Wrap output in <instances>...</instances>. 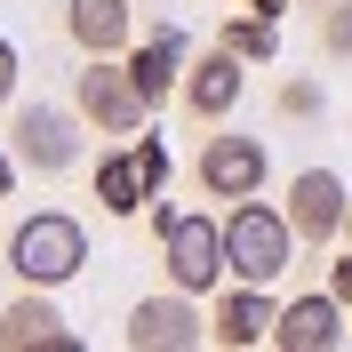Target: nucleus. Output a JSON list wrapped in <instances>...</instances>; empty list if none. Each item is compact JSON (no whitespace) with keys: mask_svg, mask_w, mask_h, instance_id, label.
I'll return each instance as SVG.
<instances>
[{"mask_svg":"<svg viewBox=\"0 0 352 352\" xmlns=\"http://www.w3.org/2000/svg\"><path fill=\"white\" fill-rule=\"evenodd\" d=\"M296 224H288V208H264L256 192L248 200H232V217H224V264H232V280H256V288H272L296 264Z\"/></svg>","mask_w":352,"mask_h":352,"instance_id":"obj_1","label":"nucleus"},{"mask_svg":"<svg viewBox=\"0 0 352 352\" xmlns=\"http://www.w3.org/2000/svg\"><path fill=\"white\" fill-rule=\"evenodd\" d=\"M8 272H16L24 288H65L88 272V232L80 217H65V208H41V217H24L16 232H8Z\"/></svg>","mask_w":352,"mask_h":352,"instance_id":"obj_2","label":"nucleus"},{"mask_svg":"<svg viewBox=\"0 0 352 352\" xmlns=\"http://www.w3.org/2000/svg\"><path fill=\"white\" fill-rule=\"evenodd\" d=\"M144 224H153V241H160L168 288H192V296H208V288L232 272V264H224V224H217V217H184V208L153 200V208H144Z\"/></svg>","mask_w":352,"mask_h":352,"instance_id":"obj_3","label":"nucleus"},{"mask_svg":"<svg viewBox=\"0 0 352 352\" xmlns=\"http://www.w3.org/2000/svg\"><path fill=\"white\" fill-rule=\"evenodd\" d=\"M72 112H80L96 136H136L144 120H153V104H144L129 56H88V65L72 72Z\"/></svg>","mask_w":352,"mask_h":352,"instance_id":"obj_4","label":"nucleus"},{"mask_svg":"<svg viewBox=\"0 0 352 352\" xmlns=\"http://www.w3.org/2000/svg\"><path fill=\"white\" fill-rule=\"evenodd\" d=\"M80 129L88 120L72 104H16L8 112V153L32 176H72L80 168Z\"/></svg>","mask_w":352,"mask_h":352,"instance_id":"obj_5","label":"nucleus"},{"mask_svg":"<svg viewBox=\"0 0 352 352\" xmlns=\"http://www.w3.org/2000/svg\"><path fill=\"white\" fill-rule=\"evenodd\" d=\"M120 344H129V352H192V344H208V312H200L192 288H160V296L129 305Z\"/></svg>","mask_w":352,"mask_h":352,"instance_id":"obj_6","label":"nucleus"},{"mask_svg":"<svg viewBox=\"0 0 352 352\" xmlns=\"http://www.w3.org/2000/svg\"><path fill=\"white\" fill-rule=\"evenodd\" d=\"M280 208H288V224H296V241H305V248H329V241H344L352 192H344V176H336V168H296Z\"/></svg>","mask_w":352,"mask_h":352,"instance_id":"obj_7","label":"nucleus"},{"mask_svg":"<svg viewBox=\"0 0 352 352\" xmlns=\"http://www.w3.org/2000/svg\"><path fill=\"white\" fill-rule=\"evenodd\" d=\"M192 176H200V192H208V200H248V192H264L272 160H264L256 136H208L200 160H192Z\"/></svg>","mask_w":352,"mask_h":352,"instance_id":"obj_8","label":"nucleus"},{"mask_svg":"<svg viewBox=\"0 0 352 352\" xmlns=\"http://www.w3.org/2000/svg\"><path fill=\"white\" fill-rule=\"evenodd\" d=\"M241 88H248V56H232V48H208V56H192L184 65V88H176V104L192 112V120H224V112L241 104Z\"/></svg>","mask_w":352,"mask_h":352,"instance_id":"obj_9","label":"nucleus"},{"mask_svg":"<svg viewBox=\"0 0 352 352\" xmlns=\"http://www.w3.org/2000/svg\"><path fill=\"white\" fill-rule=\"evenodd\" d=\"M344 296L336 288H320V296H296V305H280V320H272V344L280 352H336L344 344Z\"/></svg>","mask_w":352,"mask_h":352,"instance_id":"obj_10","label":"nucleus"},{"mask_svg":"<svg viewBox=\"0 0 352 352\" xmlns=\"http://www.w3.org/2000/svg\"><path fill=\"white\" fill-rule=\"evenodd\" d=\"M65 32L80 56H129L136 48V0H65Z\"/></svg>","mask_w":352,"mask_h":352,"instance_id":"obj_11","label":"nucleus"},{"mask_svg":"<svg viewBox=\"0 0 352 352\" xmlns=\"http://www.w3.org/2000/svg\"><path fill=\"white\" fill-rule=\"evenodd\" d=\"M272 320H280V305H272L256 280H241V288H224V296H217V312H208V344H224V352L272 344Z\"/></svg>","mask_w":352,"mask_h":352,"instance_id":"obj_12","label":"nucleus"},{"mask_svg":"<svg viewBox=\"0 0 352 352\" xmlns=\"http://www.w3.org/2000/svg\"><path fill=\"white\" fill-rule=\"evenodd\" d=\"M0 352H80V336L65 329V312L48 305V288H24L0 312Z\"/></svg>","mask_w":352,"mask_h":352,"instance_id":"obj_13","label":"nucleus"},{"mask_svg":"<svg viewBox=\"0 0 352 352\" xmlns=\"http://www.w3.org/2000/svg\"><path fill=\"white\" fill-rule=\"evenodd\" d=\"M96 200H104V217H144V208L160 200V176L144 168L136 136H129V153H104V160H96Z\"/></svg>","mask_w":352,"mask_h":352,"instance_id":"obj_14","label":"nucleus"},{"mask_svg":"<svg viewBox=\"0 0 352 352\" xmlns=\"http://www.w3.org/2000/svg\"><path fill=\"white\" fill-rule=\"evenodd\" d=\"M184 65H192V56H184V32H176V24H160L144 48H129V72H136V88H144V104H153V112L184 88Z\"/></svg>","mask_w":352,"mask_h":352,"instance_id":"obj_15","label":"nucleus"},{"mask_svg":"<svg viewBox=\"0 0 352 352\" xmlns=\"http://www.w3.org/2000/svg\"><path fill=\"white\" fill-rule=\"evenodd\" d=\"M224 48H232V56H248V65H272V56H280V16H264V8L224 16Z\"/></svg>","mask_w":352,"mask_h":352,"instance_id":"obj_16","label":"nucleus"},{"mask_svg":"<svg viewBox=\"0 0 352 352\" xmlns=\"http://www.w3.org/2000/svg\"><path fill=\"white\" fill-rule=\"evenodd\" d=\"M272 104H280V120H320V112H329V88L305 80V72H288V80L272 88Z\"/></svg>","mask_w":352,"mask_h":352,"instance_id":"obj_17","label":"nucleus"},{"mask_svg":"<svg viewBox=\"0 0 352 352\" xmlns=\"http://www.w3.org/2000/svg\"><path fill=\"white\" fill-rule=\"evenodd\" d=\"M320 56L352 65V0H329V8H320Z\"/></svg>","mask_w":352,"mask_h":352,"instance_id":"obj_18","label":"nucleus"},{"mask_svg":"<svg viewBox=\"0 0 352 352\" xmlns=\"http://www.w3.org/2000/svg\"><path fill=\"white\" fill-rule=\"evenodd\" d=\"M16 41H8V32H0V112H8V104H16Z\"/></svg>","mask_w":352,"mask_h":352,"instance_id":"obj_19","label":"nucleus"},{"mask_svg":"<svg viewBox=\"0 0 352 352\" xmlns=\"http://www.w3.org/2000/svg\"><path fill=\"white\" fill-rule=\"evenodd\" d=\"M329 288H336V296H344V305H352V248H344V256L329 264Z\"/></svg>","mask_w":352,"mask_h":352,"instance_id":"obj_20","label":"nucleus"},{"mask_svg":"<svg viewBox=\"0 0 352 352\" xmlns=\"http://www.w3.org/2000/svg\"><path fill=\"white\" fill-rule=\"evenodd\" d=\"M16 168H24V160H16V153H8V144H0V200L16 192Z\"/></svg>","mask_w":352,"mask_h":352,"instance_id":"obj_21","label":"nucleus"},{"mask_svg":"<svg viewBox=\"0 0 352 352\" xmlns=\"http://www.w3.org/2000/svg\"><path fill=\"white\" fill-rule=\"evenodd\" d=\"M248 8H264V16H288V8H296V0H248Z\"/></svg>","mask_w":352,"mask_h":352,"instance_id":"obj_22","label":"nucleus"},{"mask_svg":"<svg viewBox=\"0 0 352 352\" xmlns=\"http://www.w3.org/2000/svg\"><path fill=\"white\" fill-rule=\"evenodd\" d=\"M344 248H352V208H344Z\"/></svg>","mask_w":352,"mask_h":352,"instance_id":"obj_23","label":"nucleus"},{"mask_svg":"<svg viewBox=\"0 0 352 352\" xmlns=\"http://www.w3.org/2000/svg\"><path fill=\"white\" fill-rule=\"evenodd\" d=\"M296 8H329V0H296Z\"/></svg>","mask_w":352,"mask_h":352,"instance_id":"obj_24","label":"nucleus"}]
</instances>
